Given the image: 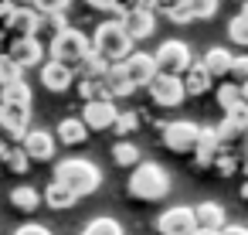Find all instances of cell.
<instances>
[{
    "mask_svg": "<svg viewBox=\"0 0 248 235\" xmlns=\"http://www.w3.org/2000/svg\"><path fill=\"white\" fill-rule=\"evenodd\" d=\"M55 184L68 187L75 198H85V194L99 191V184H102V174H99V167H95L92 160L68 157V160H62V164L55 167Z\"/></svg>",
    "mask_w": 248,
    "mask_h": 235,
    "instance_id": "obj_1",
    "label": "cell"
},
{
    "mask_svg": "<svg viewBox=\"0 0 248 235\" xmlns=\"http://www.w3.org/2000/svg\"><path fill=\"white\" fill-rule=\"evenodd\" d=\"M167 191H170V177H167V170L160 164L140 160L133 167V174H129V194L133 198H140V201H160V198H167Z\"/></svg>",
    "mask_w": 248,
    "mask_h": 235,
    "instance_id": "obj_2",
    "label": "cell"
},
{
    "mask_svg": "<svg viewBox=\"0 0 248 235\" xmlns=\"http://www.w3.org/2000/svg\"><path fill=\"white\" fill-rule=\"evenodd\" d=\"M92 51H95L102 62L119 65V62H126V58L133 55V41L126 38V31H123L119 21H106V24H99L95 34H92Z\"/></svg>",
    "mask_w": 248,
    "mask_h": 235,
    "instance_id": "obj_3",
    "label": "cell"
},
{
    "mask_svg": "<svg viewBox=\"0 0 248 235\" xmlns=\"http://www.w3.org/2000/svg\"><path fill=\"white\" fill-rule=\"evenodd\" d=\"M48 51H51V58H55V62H62V65H78V62L92 51V41H89L82 31L65 28V31L48 45Z\"/></svg>",
    "mask_w": 248,
    "mask_h": 235,
    "instance_id": "obj_4",
    "label": "cell"
},
{
    "mask_svg": "<svg viewBox=\"0 0 248 235\" xmlns=\"http://www.w3.org/2000/svg\"><path fill=\"white\" fill-rule=\"evenodd\" d=\"M153 62H156V72L180 79V75L190 68V48H187L184 41H163V45L156 48Z\"/></svg>",
    "mask_w": 248,
    "mask_h": 235,
    "instance_id": "obj_5",
    "label": "cell"
},
{
    "mask_svg": "<svg viewBox=\"0 0 248 235\" xmlns=\"http://www.w3.org/2000/svg\"><path fill=\"white\" fill-rule=\"evenodd\" d=\"M197 140H201V126L190 123V119H177V123H170L163 130V143L173 153H194L197 150Z\"/></svg>",
    "mask_w": 248,
    "mask_h": 235,
    "instance_id": "obj_6",
    "label": "cell"
},
{
    "mask_svg": "<svg viewBox=\"0 0 248 235\" xmlns=\"http://www.w3.org/2000/svg\"><path fill=\"white\" fill-rule=\"evenodd\" d=\"M146 89H150V99H153L156 106H163V109H173V106H180V102L187 99L184 82H180L177 75H163V72H156V79H153Z\"/></svg>",
    "mask_w": 248,
    "mask_h": 235,
    "instance_id": "obj_7",
    "label": "cell"
},
{
    "mask_svg": "<svg viewBox=\"0 0 248 235\" xmlns=\"http://www.w3.org/2000/svg\"><path fill=\"white\" fill-rule=\"evenodd\" d=\"M31 106H14V102H0V133L7 140H24L31 130Z\"/></svg>",
    "mask_w": 248,
    "mask_h": 235,
    "instance_id": "obj_8",
    "label": "cell"
},
{
    "mask_svg": "<svg viewBox=\"0 0 248 235\" xmlns=\"http://www.w3.org/2000/svg\"><path fill=\"white\" fill-rule=\"evenodd\" d=\"M116 21L123 24V31H126V38H129L133 45H136V41H143V38H150V34H153V28H156V17H153V11H150V7H133V11L119 14Z\"/></svg>",
    "mask_w": 248,
    "mask_h": 235,
    "instance_id": "obj_9",
    "label": "cell"
},
{
    "mask_svg": "<svg viewBox=\"0 0 248 235\" xmlns=\"http://www.w3.org/2000/svg\"><path fill=\"white\" fill-rule=\"evenodd\" d=\"M119 68H123V75L129 79L133 89L150 85V82L156 79V62H153V55H146V51H133L126 62H119Z\"/></svg>",
    "mask_w": 248,
    "mask_h": 235,
    "instance_id": "obj_10",
    "label": "cell"
},
{
    "mask_svg": "<svg viewBox=\"0 0 248 235\" xmlns=\"http://www.w3.org/2000/svg\"><path fill=\"white\" fill-rule=\"evenodd\" d=\"M116 102L112 99H92V102H85V109H82V123H85V130H95V133H102V130H109V126H116Z\"/></svg>",
    "mask_w": 248,
    "mask_h": 235,
    "instance_id": "obj_11",
    "label": "cell"
},
{
    "mask_svg": "<svg viewBox=\"0 0 248 235\" xmlns=\"http://www.w3.org/2000/svg\"><path fill=\"white\" fill-rule=\"evenodd\" d=\"M7 58H11L21 72H24V68H41V62H45V45L34 41V38H17V41H11Z\"/></svg>",
    "mask_w": 248,
    "mask_h": 235,
    "instance_id": "obj_12",
    "label": "cell"
},
{
    "mask_svg": "<svg viewBox=\"0 0 248 235\" xmlns=\"http://www.w3.org/2000/svg\"><path fill=\"white\" fill-rule=\"evenodd\" d=\"M156 232H160V235H194V232H197L194 211H190V208H167V211L156 218Z\"/></svg>",
    "mask_w": 248,
    "mask_h": 235,
    "instance_id": "obj_13",
    "label": "cell"
},
{
    "mask_svg": "<svg viewBox=\"0 0 248 235\" xmlns=\"http://www.w3.org/2000/svg\"><path fill=\"white\" fill-rule=\"evenodd\" d=\"M72 82H75V68L72 65H62L55 58L41 62V85L48 92H65V89H72Z\"/></svg>",
    "mask_w": 248,
    "mask_h": 235,
    "instance_id": "obj_14",
    "label": "cell"
},
{
    "mask_svg": "<svg viewBox=\"0 0 248 235\" xmlns=\"http://www.w3.org/2000/svg\"><path fill=\"white\" fill-rule=\"evenodd\" d=\"M21 150L28 153V160H51L55 157V136L48 130H28L21 140Z\"/></svg>",
    "mask_w": 248,
    "mask_h": 235,
    "instance_id": "obj_15",
    "label": "cell"
},
{
    "mask_svg": "<svg viewBox=\"0 0 248 235\" xmlns=\"http://www.w3.org/2000/svg\"><path fill=\"white\" fill-rule=\"evenodd\" d=\"M34 24H38V11H34V7H14V17L7 21L4 34H11V41H17V38H34Z\"/></svg>",
    "mask_w": 248,
    "mask_h": 235,
    "instance_id": "obj_16",
    "label": "cell"
},
{
    "mask_svg": "<svg viewBox=\"0 0 248 235\" xmlns=\"http://www.w3.org/2000/svg\"><path fill=\"white\" fill-rule=\"evenodd\" d=\"M194 211V225L201 228V232H221L224 228V208L217 204V201H201L197 208H190Z\"/></svg>",
    "mask_w": 248,
    "mask_h": 235,
    "instance_id": "obj_17",
    "label": "cell"
},
{
    "mask_svg": "<svg viewBox=\"0 0 248 235\" xmlns=\"http://www.w3.org/2000/svg\"><path fill=\"white\" fill-rule=\"evenodd\" d=\"M68 24H65V14H38V24H34V41H55L62 31H65Z\"/></svg>",
    "mask_w": 248,
    "mask_h": 235,
    "instance_id": "obj_18",
    "label": "cell"
},
{
    "mask_svg": "<svg viewBox=\"0 0 248 235\" xmlns=\"http://www.w3.org/2000/svg\"><path fill=\"white\" fill-rule=\"evenodd\" d=\"M180 82H184V92H187V96H204V92L211 89V82H214V79L207 75V68H204L201 62H197V65L190 62V68L180 75Z\"/></svg>",
    "mask_w": 248,
    "mask_h": 235,
    "instance_id": "obj_19",
    "label": "cell"
},
{
    "mask_svg": "<svg viewBox=\"0 0 248 235\" xmlns=\"http://www.w3.org/2000/svg\"><path fill=\"white\" fill-rule=\"evenodd\" d=\"M231 58H234V55H231L228 48H211V51L201 58V65L207 68L211 79H224V75L231 72Z\"/></svg>",
    "mask_w": 248,
    "mask_h": 235,
    "instance_id": "obj_20",
    "label": "cell"
},
{
    "mask_svg": "<svg viewBox=\"0 0 248 235\" xmlns=\"http://www.w3.org/2000/svg\"><path fill=\"white\" fill-rule=\"evenodd\" d=\"M85 136H89V130H85V123H82L78 116L62 119V123H58V130H55V140H62L65 147H78Z\"/></svg>",
    "mask_w": 248,
    "mask_h": 235,
    "instance_id": "obj_21",
    "label": "cell"
},
{
    "mask_svg": "<svg viewBox=\"0 0 248 235\" xmlns=\"http://www.w3.org/2000/svg\"><path fill=\"white\" fill-rule=\"evenodd\" d=\"M106 72H109V62H102L95 51H89V55L78 62V75H82V82H102Z\"/></svg>",
    "mask_w": 248,
    "mask_h": 235,
    "instance_id": "obj_22",
    "label": "cell"
},
{
    "mask_svg": "<svg viewBox=\"0 0 248 235\" xmlns=\"http://www.w3.org/2000/svg\"><path fill=\"white\" fill-rule=\"evenodd\" d=\"M102 89H106V99L109 96H129L133 92V85H129V79L123 75V68L119 65H109V72H106V79H102Z\"/></svg>",
    "mask_w": 248,
    "mask_h": 235,
    "instance_id": "obj_23",
    "label": "cell"
},
{
    "mask_svg": "<svg viewBox=\"0 0 248 235\" xmlns=\"http://www.w3.org/2000/svg\"><path fill=\"white\" fill-rule=\"evenodd\" d=\"M11 204H14L17 211L31 215V211L41 204V194H38V187H31V184H17V187L11 191Z\"/></svg>",
    "mask_w": 248,
    "mask_h": 235,
    "instance_id": "obj_24",
    "label": "cell"
},
{
    "mask_svg": "<svg viewBox=\"0 0 248 235\" xmlns=\"http://www.w3.org/2000/svg\"><path fill=\"white\" fill-rule=\"evenodd\" d=\"M45 201H48V208H55V211H65V208H75V194L68 191V187H62V184H48V191H45Z\"/></svg>",
    "mask_w": 248,
    "mask_h": 235,
    "instance_id": "obj_25",
    "label": "cell"
},
{
    "mask_svg": "<svg viewBox=\"0 0 248 235\" xmlns=\"http://www.w3.org/2000/svg\"><path fill=\"white\" fill-rule=\"evenodd\" d=\"M221 150V140H217V133L214 130H201V140H197V164H211L214 160V153Z\"/></svg>",
    "mask_w": 248,
    "mask_h": 235,
    "instance_id": "obj_26",
    "label": "cell"
},
{
    "mask_svg": "<svg viewBox=\"0 0 248 235\" xmlns=\"http://www.w3.org/2000/svg\"><path fill=\"white\" fill-rule=\"evenodd\" d=\"M0 102H14V106H31V89L28 82H14V85H4L0 89Z\"/></svg>",
    "mask_w": 248,
    "mask_h": 235,
    "instance_id": "obj_27",
    "label": "cell"
},
{
    "mask_svg": "<svg viewBox=\"0 0 248 235\" xmlns=\"http://www.w3.org/2000/svg\"><path fill=\"white\" fill-rule=\"evenodd\" d=\"M82 235H123V225L116 221V218H92L85 228H82Z\"/></svg>",
    "mask_w": 248,
    "mask_h": 235,
    "instance_id": "obj_28",
    "label": "cell"
},
{
    "mask_svg": "<svg viewBox=\"0 0 248 235\" xmlns=\"http://www.w3.org/2000/svg\"><path fill=\"white\" fill-rule=\"evenodd\" d=\"M112 160H116L119 167H136V164H140V150H136L129 140H123V143L112 147Z\"/></svg>",
    "mask_w": 248,
    "mask_h": 235,
    "instance_id": "obj_29",
    "label": "cell"
},
{
    "mask_svg": "<svg viewBox=\"0 0 248 235\" xmlns=\"http://www.w3.org/2000/svg\"><path fill=\"white\" fill-rule=\"evenodd\" d=\"M228 41L238 45V48H248V21H245L241 14L228 21Z\"/></svg>",
    "mask_w": 248,
    "mask_h": 235,
    "instance_id": "obj_30",
    "label": "cell"
},
{
    "mask_svg": "<svg viewBox=\"0 0 248 235\" xmlns=\"http://www.w3.org/2000/svg\"><path fill=\"white\" fill-rule=\"evenodd\" d=\"M0 160H4L11 170H17V174L28 167V153H24L21 147H0Z\"/></svg>",
    "mask_w": 248,
    "mask_h": 235,
    "instance_id": "obj_31",
    "label": "cell"
},
{
    "mask_svg": "<svg viewBox=\"0 0 248 235\" xmlns=\"http://www.w3.org/2000/svg\"><path fill=\"white\" fill-rule=\"evenodd\" d=\"M21 68L7 58V55H0V89H4V85H14V82H21Z\"/></svg>",
    "mask_w": 248,
    "mask_h": 235,
    "instance_id": "obj_32",
    "label": "cell"
},
{
    "mask_svg": "<svg viewBox=\"0 0 248 235\" xmlns=\"http://www.w3.org/2000/svg\"><path fill=\"white\" fill-rule=\"evenodd\" d=\"M234 102H241V85L224 82V85L217 89V106H221V109H231Z\"/></svg>",
    "mask_w": 248,
    "mask_h": 235,
    "instance_id": "obj_33",
    "label": "cell"
},
{
    "mask_svg": "<svg viewBox=\"0 0 248 235\" xmlns=\"http://www.w3.org/2000/svg\"><path fill=\"white\" fill-rule=\"evenodd\" d=\"M72 0H28V7H34L38 14H65Z\"/></svg>",
    "mask_w": 248,
    "mask_h": 235,
    "instance_id": "obj_34",
    "label": "cell"
},
{
    "mask_svg": "<svg viewBox=\"0 0 248 235\" xmlns=\"http://www.w3.org/2000/svg\"><path fill=\"white\" fill-rule=\"evenodd\" d=\"M190 11H194V21H207L217 14V0H187Z\"/></svg>",
    "mask_w": 248,
    "mask_h": 235,
    "instance_id": "obj_35",
    "label": "cell"
},
{
    "mask_svg": "<svg viewBox=\"0 0 248 235\" xmlns=\"http://www.w3.org/2000/svg\"><path fill=\"white\" fill-rule=\"evenodd\" d=\"M228 75L234 79V85H245V82H248V55H234Z\"/></svg>",
    "mask_w": 248,
    "mask_h": 235,
    "instance_id": "obj_36",
    "label": "cell"
},
{
    "mask_svg": "<svg viewBox=\"0 0 248 235\" xmlns=\"http://www.w3.org/2000/svg\"><path fill=\"white\" fill-rule=\"evenodd\" d=\"M167 17H170L173 24H190V21H194V11H190V4H187V0H184V4H180L177 11H170Z\"/></svg>",
    "mask_w": 248,
    "mask_h": 235,
    "instance_id": "obj_37",
    "label": "cell"
},
{
    "mask_svg": "<svg viewBox=\"0 0 248 235\" xmlns=\"http://www.w3.org/2000/svg\"><path fill=\"white\" fill-rule=\"evenodd\" d=\"M180 4H184V0H150V11H153V14H156V11H160V14H170V11H177Z\"/></svg>",
    "mask_w": 248,
    "mask_h": 235,
    "instance_id": "obj_38",
    "label": "cell"
},
{
    "mask_svg": "<svg viewBox=\"0 0 248 235\" xmlns=\"http://www.w3.org/2000/svg\"><path fill=\"white\" fill-rule=\"evenodd\" d=\"M116 130H119V133H133V130H136V116H133V113L116 116Z\"/></svg>",
    "mask_w": 248,
    "mask_h": 235,
    "instance_id": "obj_39",
    "label": "cell"
},
{
    "mask_svg": "<svg viewBox=\"0 0 248 235\" xmlns=\"http://www.w3.org/2000/svg\"><path fill=\"white\" fill-rule=\"evenodd\" d=\"M14 235H51V232H48L45 225H38V221H28V225H21Z\"/></svg>",
    "mask_w": 248,
    "mask_h": 235,
    "instance_id": "obj_40",
    "label": "cell"
},
{
    "mask_svg": "<svg viewBox=\"0 0 248 235\" xmlns=\"http://www.w3.org/2000/svg\"><path fill=\"white\" fill-rule=\"evenodd\" d=\"M92 11H102V14H116V0H85Z\"/></svg>",
    "mask_w": 248,
    "mask_h": 235,
    "instance_id": "obj_41",
    "label": "cell"
},
{
    "mask_svg": "<svg viewBox=\"0 0 248 235\" xmlns=\"http://www.w3.org/2000/svg\"><path fill=\"white\" fill-rule=\"evenodd\" d=\"M217 235H248V228H245V225H224Z\"/></svg>",
    "mask_w": 248,
    "mask_h": 235,
    "instance_id": "obj_42",
    "label": "cell"
},
{
    "mask_svg": "<svg viewBox=\"0 0 248 235\" xmlns=\"http://www.w3.org/2000/svg\"><path fill=\"white\" fill-rule=\"evenodd\" d=\"M7 48H11V41H7V34L0 31V55H7Z\"/></svg>",
    "mask_w": 248,
    "mask_h": 235,
    "instance_id": "obj_43",
    "label": "cell"
},
{
    "mask_svg": "<svg viewBox=\"0 0 248 235\" xmlns=\"http://www.w3.org/2000/svg\"><path fill=\"white\" fill-rule=\"evenodd\" d=\"M241 99H245V102H248V82H245V85H241Z\"/></svg>",
    "mask_w": 248,
    "mask_h": 235,
    "instance_id": "obj_44",
    "label": "cell"
},
{
    "mask_svg": "<svg viewBox=\"0 0 248 235\" xmlns=\"http://www.w3.org/2000/svg\"><path fill=\"white\" fill-rule=\"evenodd\" d=\"M194 235H217V232H201V228H197V232H194Z\"/></svg>",
    "mask_w": 248,
    "mask_h": 235,
    "instance_id": "obj_45",
    "label": "cell"
},
{
    "mask_svg": "<svg viewBox=\"0 0 248 235\" xmlns=\"http://www.w3.org/2000/svg\"><path fill=\"white\" fill-rule=\"evenodd\" d=\"M241 17H245V21H248V4H245V11H241Z\"/></svg>",
    "mask_w": 248,
    "mask_h": 235,
    "instance_id": "obj_46",
    "label": "cell"
},
{
    "mask_svg": "<svg viewBox=\"0 0 248 235\" xmlns=\"http://www.w3.org/2000/svg\"><path fill=\"white\" fill-rule=\"evenodd\" d=\"M238 4H241V7H245V4H248V0H238Z\"/></svg>",
    "mask_w": 248,
    "mask_h": 235,
    "instance_id": "obj_47",
    "label": "cell"
},
{
    "mask_svg": "<svg viewBox=\"0 0 248 235\" xmlns=\"http://www.w3.org/2000/svg\"><path fill=\"white\" fill-rule=\"evenodd\" d=\"M0 4H11V0H0Z\"/></svg>",
    "mask_w": 248,
    "mask_h": 235,
    "instance_id": "obj_48",
    "label": "cell"
}]
</instances>
